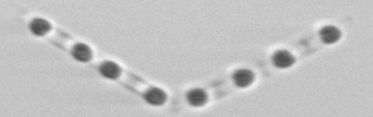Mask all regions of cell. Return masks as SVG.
<instances>
[{
	"mask_svg": "<svg viewBox=\"0 0 373 117\" xmlns=\"http://www.w3.org/2000/svg\"><path fill=\"white\" fill-rule=\"evenodd\" d=\"M294 57L288 50H278L272 55V64L278 69H288L294 63Z\"/></svg>",
	"mask_w": 373,
	"mask_h": 117,
	"instance_id": "6da1fadb",
	"label": "cell"
},
{
	"mask_svg": "<svg viewBox=\"0 0 373 117\" xmlns=\"http://www.w3.org/2000/svg\"><path fill=\"white\" fill-rule=\"evenodd\" d=\"M232 80L236 86L238 87H247L252 84L254 81V73L249 69H239L233 72Z\"/></svg>",
	"mask_w": 373,
	"mask_h": 117,
	"instance_id": "7a4b0ae2",
	"label": "cell"
},
{
	"mask_svg": "<svg viewBox=\"0 0 373 117\" xmlns=\"http://www.w3.org/2000/svg\"><path fill=\"white\" fill-rule=\"evenodd\" d=\"M143 97L146 102L151 105H163L167 101V94L164 90L159 87L151 86L149 87L147 92L143 94Z\"/></svg>",
	"mask_w": 373,
	"mask_h": 117,
	"instance_id": "3957f363",
	"label": "cell"
},
{
	"mask_svg": "<svg viewBox=\"0 0 373 117\" xmlns=\"http://www.w3.org/2000/svg\"><path fill=\"white\" fill-rule=\"evenodd\" d=\"M188 103L194 107L202 106L208 101V95L202 88H192L187 93Z\"/></svg>",
	"mask_w": 373,
	"mask_h": 117,
	"instance_id": "277c9868",
	"label": "cell"
},
{
	"mask_svg": "<svg viewBox=\"0 0 373 117\" xmlns=\"http://www.w3.org/2000/svg\"><path fill=\"white\" fill-rule=\"evenodd\" d=\"M99 72L103 77H107V79H118L121 74V69L120 66L113 62V61H104L99 66Z\"/></svg>",
	"mask_w": 373,
	"mask_h": 117,
	"instance_id": "5b68a950",
	"label": "cell"
},
{
	"mask_svg": "<svg viewBox=\"0 0 373 117\" xmlns=\"http://www.w3.org/2000/svg\"><path fill=\"white\" fill-rule=\"evenodd\" d=\"M321 40L327 44L336 43L341 38V31L335 26H326L319 32Z\"/></svg>",
	"mask_w": 373,
	"mask_h": 117,
	"instance_id": "8992f818",
	"label": "cell"
},
{
	"mask_svg": "<svg viewBox=\"0 0 373 117\" xmlns=\"http://www.w3.org/2000/svg\"><path fill=\"white\" fill-rule=\"evenodd\" d=\"M71 54L74 59H76L77 61H80V62H87L91 59V49L89 48L87 44L85 43H76L74 47L71 49Z\"/></svg>",
	"mask_w": 373,
	"mask_h": 117,
	"instance_id": "52a82bcc",
	"label": "cell"
},
{
	"mask_svg": "<svg viewBox=\"0 0 373 117\" xmlns=\"http://www.w3.org/2000/svg\"><path fill=\"white\" fill-rule=\"evenodd\" d=\"M30 31L35 36L41 37L47 35V33L51 30V25L49 24V21L42 18H35L30 22Z\"/></svg>",
	"mask_w": 373,
	"mask_h": 117,
	"instance_id": "ba28073f",
	"label": "cell"
}]
</instances>
